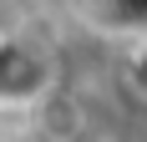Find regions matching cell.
Listing matches in <instances>:
<instances>
[{"instance_id": "obj_1", "label": "cell", "mask_w": 147, "mask_h": 142, "mask_svg": "<svg viewBox=\"0 0 147 142\" xmlns=\"http://www.w3.org/2000/svg\"><path fill=\"white\" fill-rule=\"evenodd\" d=\"M51 91V56L20 36H0V107H36Z\"/></svg>"}, {"instance_id": "obj_2", "label": "cell", "mask_w": 147, "mask_h": 142, "mask_svg": "<svg viewBox=\"0 0 147 142\" xmlns=\"http://www.w3.org/2000/svg\"><path fill=\"white\" fill-rule=\"evenodd\" d=\"M122 81H127V91H132V97L147 107V30H142V36H132V46H127Z\"/></svg>"}]
</instances>
